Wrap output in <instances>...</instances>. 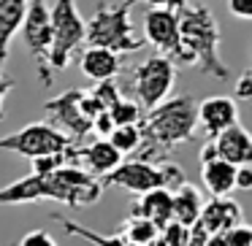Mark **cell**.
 Wrapping results in <instances>:
<instances>
[{
    "label": "cell",
    "mask_w": 252,
    "mask_h": 246,
    "mask_svg": "<svg viewBox=\"0 0 252 246\" xmlns=\"http://www.w3.org/2000/svg\"><path fill=\"white\" fill-rule=\"evenodd\" d=\"M187 230L190 227H185V224H179V222L171 219L168 224L160 227V244L163 246H185L187 244Z\"/></svg>",
    "instance_id": "26"
},
{
    "label": "cell",
    "mask_w": 252,
    "mask_h": 246,
    "mask_svg": "<svg viewBox=\"0 0 252 246\" xmlns=\"http://www.w3.org/2000/svg\"><path fill=\"white\" fill-rule=\"evenodd\" d=\"M87 92L93 95L95 103H98L103 111H109L111 106H114L117 100L122 98V89H120V84H117L114 79H109V82H95L93 87L87 89Z\"/></svg>",
    "instance_id": "24"
},
{
    "label": "cell",
    "mask_w": 252,
    "mask_h": 246,
    "mask_svg": "<svg viewBox=\"0 0 252 246\" xmlns=\"http://www.w3.org/2000/svg\"><path fill=\"white\" fill-rule=\"evenodd\" d=\"M176 73L179 68L171 62L168 55H152L147 60H141L130 71V92L133 100L141 106L144 111L155 109L158 103H163L165 98H171L176 87Z\"/></svg>",
    "instance_id": "6"
},
{
    "label": "cell",
    "mask_w": 252,
    "mask_h": 246,
    "mask_svg": "<svg viewBox=\"0 0 252 246\" xmlns=\"http://www.w3.org/2000/svg\"><path fill=\"white\" fill-rule=\"evenodd\" d=\"M109 143L122 157L136 154L138 146H141V125H114V130L109 136Z\"/></svg>",
    "instance_id": "22"
},
{
    "label": "cell",
    "mask_w": 252,
    "mask_h": 246,
    "mask_svg": "<svg viewBox=\"0 0 252 246\" xmlns=\"http://www.w3.org/2000/svg\"><path fill=\"white\" fill-rule=\"evenodd\" d=\"M79 71H82L84 79L90 82H109V79H117L122 71V57L114 55L111 49H103V46H87V49L79 55Z\"/></svg>",
    "instance_id": "13"
},
{
    "label": "cell",
    "mask_w": 252,
    "mask_h": 246,
    "mask_svg": "<svg viewBox=\"0 0 252 246\" xmlns=\"http://www.w3.org/2000/svg\"><path fill=\"white\" fill-rule=\"evenodd\" d=\"M52 19V52L49 65L52 71H65L73 55L87 44V19L79 14L76 0H55L49 6Z\"/></svg>",
    "instance_id": "5"
},
{
    "label": "cell",
    "mask_w": 252,
    "mask_h": 246,
    "mask_svg": "<svg viewBox=\"0 0 252 246\" xmlns=\"http://www.w3.org/2000/svg\"><path fill=\"white\" fill-rule=\"evenodd\" d=\"M100 197H103L100 179L76 165H60L52 173H30L8 187H0V206L57 200L68 208H87L95 206Z\"/></svg>",
    "instance_id": "1"
},
{
    "label": "cell",
    "mask_w": 252,
    "mask_h": 246,
    "mask_svg": "<svg viewBox=\"0 0 252 246\" xmlns=\"http://www.w3.org/2000/svg\"><path fill=\"white\" fill-rule=\"evenodd\" d=\"M120 233L125 235V241L130 246H149L160 238V227L155 222H149L147 217H127V222L120 227Z\"/></svg>",
    "instance_id": "21"
},
{
    "label": "cell",
    "mask_w": 252,
    "mask_h": 246,
    "mask_svg": "<svg viewBox=\"0 0 252 246\" xmlns=\"http://www.w3.org/2000/svg\"><path fill=\"white\" fill-rule=\"evenodd\" d=\"M198 133V100L192 95L165 98L155 109L144 111L141 119V146L136 157L160 165L171 160V152L192 141Z\"/></svg>",
    "instance_id": "2"
},
{
    "label": "cell",
    "mask_w": 252,
    "mask_h": 246,
    "mask_svg": "<svg viewBox=\"0 0 252 246\" xmlns=\"http://www.w3.org/2000/svg\"><path fill=\"white\" fill-rule=\"evenodd\" d=\"M241 222V206L233 200V197H212V200H203L201 217H198V224L212 233H222V230L233 227V224Z\"/></svg>",
    "instance_id": "15"
},
{
    "label": "cell",
    "mask_w": 252,
    "mask_h": 246,
    "mask_svg": "<svg viewBox=\"0 0 252 246\" xmlns=\"http://www.w3.org/2000/svg\"><path fill=\"white\" fill-rule=\"evenodd\" d=\"M44 111L49 114V125L65 133L73 143H84V138L93 133V119L82 111V89H65L63 95L46 100Z\"/></svg>",
    "instance_id": "9"
},
{
    "label": "cell",
    "mask_w": 252,
    "mask_h": 246,
    "mask_svg": "<svg viewBox=\"0 0 252 246\" xmlns=\"http://www.w3.org/2000/svg\"><path fill=\"white\" fill-rule=\"evenodd\" d=\"M111 130H114V119H111V114L109 111H100V114L93 119V133L98 138H109Z\"/></svg>",
    "instance_id": "31"
},
{
    "label": "cell",
    "mask_w": 252,
    "mask_h": 246,
    "mask_svg": "<svg viewBox=\"0 0 252 246\" xmlns=\"http://www.w3.org/2000/svg\"><path fill=\"white\" fill-rule=\"evenodd\" d=\"M233 176H236V165L225 163V160H212V163L201 165V181L209 190L212 197H225L233 192Z\"/></svg>",
    "instance_id": "19"
},
{
    "label": "cell",
    "mask_w": 252,
    "mask_h": 246,
    "mask_svg": "<svg viewBox=\"0 0 252 246\" xmlns=\"http://www.w3.org/2000/svg\"><path fill=\"white\" fill-rule=\"evenodd\" d=\"M217 146V157L230 165H252V133L241 125H230L217 138H212Z\"/></svg>",
    "instance_id": "14"
},
{
    "label": "cell",
    "mask_w": 252,
    "mask_h": 246,
    "mask_svg": "<svg viewBox=\"0 0 252 246\" xmlns=\"http://www.w3.org/2000/svg\"><path fill=\"white\" fill-rule=\"evenodd\" d=\"M68 143H73V141L65 133L57 130L55 125H49V122H33V125H28V127L14 130L11 136L0 138V149H3V152H14V154L28 157V160L65 152Z\"/></svg>",
    "instance_id": "8"
},
{
    "label": "cell",
    "mask_w": 252,
    "mask_h": 246,
    "mask_svg": "<svg viewBox=\"0 0 252 246\" xmlns=\"http://www.w3.org/2000/svg\"><path fill=\"white\" fill-rule=\"evenodd\" d=\"M109 114H111V119H114V125H141V119H144V109L136 100L125 98V95L111 106Z\"/></svg>",
    "instance_id": "23"
},
{
    "label": "cell",
    "mask_w": 252,
    "mask_h": 246,
    "mask_svg": "<svg viewBox=\"0 0 252 246\" xmlns=\"http://www.w3.org/2000/svg\"><path fill=\"white\" fill-rule=\"evenodd\" d=\"M201 208H203V195L195 184H182L179 190H174V200H171V219L185 227L198 222L201 217Z\"/></svg>",
    "instance_id": "18"
},
{
    "label": "cell",
    "mask_w": 252,
    "mask_h": 246,
    "mask_svg": "<svg viewBox=\"0 0 252 246\" xmlns=\"http://www.w3.org/2000/svg\"><path fill=\"white\" fill-rule=\"evenodd\" d=\"M141 35L160 55H168L174 49V44L179 41V14L165 11V8H149L144 14V33Z\"/></svg>",
    "instance_id": "12"
},
{
    "label": "cell",
    "mask_w": 252,
    "mask_h": 246,
    "mask_svg": "<svg viewBox=\"0 0 252 246\" xmlns=\"http://www.w3.org/2000/svg\"><path fill=\"white\" fill-rule=\"evenodd\" d=\"M225 246H252V224L241 219L239 224L225 230Z\"/></svg>",
    "instance_id": "27"
},
{
    "label": "cell",
    "mask_w": 252,
    "mask_h": 246,
    "mask_svg": "<svg viewBox=\"0 0 252 246\" xmlns=\"http://www.w3.org/2000/svg\"><path fill=\"white\" fill-rule=\"evenodd\" d=\"M30 163H33V173H52L55 168L65 165V154H63V152L44 154V157H35V160H30Z\"/></svg>",
    "instance_id": "29"
},
{
    "label": "cell",
    "mask_w": 252,
    "mask_h": 246,
    "mask_svg": "<svg viewBox=\"0 0 252 246\" xmlns=\"http://www.w3.org/2000/svg\"><path fill=\"white\" fill-rule=\"evenodd\" d=\"M55 222H57V224H63L68 235H76V238L87 241V244H93V246H130V244L125 241V235H122V233H117V235H100V233H93L90 227H84V224H79V222H73V219L63 217V214H55Z\"/></svg>",
    "instance_id": "20"
},
{
    "label": "cell",
    "mask_w": 252,
    "mask_h": 246,
    "mask_svg": "<svg viewBox=\"0 0 252 246\" xmlns=\"http://www.w3.org/2000/svg\"><path fill=\"white\" fill-rule=\"evenodd\" d=\"M19 246H57V241L49 230H30L19 238Z\"/></svg>",
    "instance_id": "30"
},
{
    "label": "cell",
    "mask_w": 252,
    "mask_h": 246,
    "mask_svg": "<svg viewBox=\"0 0 252 246\" xmlns=\"http://www.w3.org/2000/svg\"><path fill=\"white\" fill-rule=\"evenodd\" d=\"M233 190H252V165H236V176H233Z\"/></svg>",
    "instance_id": "33"
},
{
    "label": "cell",
    "mask_w": 252,
    "mask_h": 246,
    "mask_svg": "<svg viewBox=\"0 0 252 246\" xmlns=\"http://www.w3.org/2000/svg\"><path fill=\"white\" fill-rule=\"evenodd\" d=\"M158 168H160V181H163L165 190L174 192V190H179L182 184H187V173H185V168H182V165L165 160V163L158 165Z\"/></svg>",
    "instance_id": "25"
},
{
    "label": "cell",
    "mask_w": 252,
    "mask_h": 246,
    "mask_svg": "<svg viewBox=\"0 0 252 246\" xmlns=\"http://www.w3.org/2000/svg\"><path fill=\"white\" fill-rule=\"evenodd\" d=\"M149 3V8H165V11H182L187 0H144Z\"/></svg>",
    "instance_id": "36"
},
{
    "label": "cell",
    "mask_w": 252,
    "mask_h": 246,
    "mask_svg": "<svg viewBox=\"0 0 252 246\" xmlns=\"http://www.w3.org/2000/svg\"><path fill=\"white\" fill-rule=\"evenodd\" d=\"M103 187H120V190H127L133 195H144V192L155 190V187H163L160 181V168L147 160H122L111 173H106L100 179Z\"/></svg>",
    "instance_id": "10"
},
{
    "label": "cell",
    "mask_w": 252,
    "mask_h": 246,
    "mask_svg": "<svg viewBox=\"0 0 252 246\" xmlns=\"http://www.w3.org/2000/svg\"><path fill=\"white\" fill-rule=\"evenodd\" d=\"M22 41L28 52L33 55L35 73H38L41 87H49L55 82V71L49 65V52H52V19H49V3L46 0H28V14L19 27Z\"/></svg>",
    "instance_id": "7"
},
{
    "label": "cell",
    "mask_w": 252,
    "mask_h": 246,
    "mask_svg": "<svg viewBox=\"0 0 252 246\" xmlns=\"http://www.w3.org/2000/svg\"><path fill=\"white\" fill-rule=\"evenodd\" d=\"M176 14H179V41H185L192 49L198 68L206 76L217 79V82L230 79V68L220 60V41H222V35H220V25L212 17V11L185 3V8Z\"/></svg>",
    "instance_id": "3"
},
{
    "label": "cell",
    "mask_w": 252,
    "mask_h": 246,
    "mask_svg": "<svg viewBox=\"0 0 252 246\" xmlns=\"http://www.w3.org/2000/svg\"><path fill=\"white\" fill-rule=\"evenodd\" d=\"M233 100L252 109V68H247V71L233 82Z\"/></svg>",
    "instance_id": "28"
},
{
    "label": "cell",
    "mask_w": 252,
    "mask_h": 246,
    "mask_svg": "<svg viewBox=\"0 0 252 246\" xmlns=\"http://www.w3.org/2000/svg\"><path fill=\"white\" fill-rule=\"evenodd\" d=\"M138 0H122V3H100L95 14L87 19V44L111 49L114 55L125 57L144 49L147 41L136 33L130 19V6Z\"/></svg>",
    "instance_id": "4"
},
{
    "label": "cell",
    "mask_w": 252,
    "mask_h": 246,
    "mask_svg": "<svg viewBox=\"0 0 252 246\" xmlns=\"http://www.w3.org/2000/svg\"><path fill=\"white\" fill-rule=\"evenodd\" d=\"M225 3H228V11L233 14L236 19L252 22V0H225Z\"/></svg>",
    "instance_id": "32"
},
{
    "label": "cell",
    "mask_w": 252,
    "mask_h": 246,
    "mask_svg": "<svg viewBox=\"0 0 252 246\" xmlns=\"http://www.w3.org/2000/svg\"><path fill=\"white\" fill-rule=\"evenodd\" d=\"M230 125H239V103L233 98L212 95L198 103V127L206 133V138H217Z\"/></svg>",
    "instance_id": "11"
},
{
    "label": "cell",
    "mask_w": 252,
    "mask_h": 246,
    "mask_svg": "<svg viewBox=\"0 0 252 246\" xmlns=\"http://www.w3.org/2000/svg\"><path fill=\"white\" fill-rule=\"evenodd\" d=\"M28 14V0H0V73L11 55V41Z\"/></svg>",
    "instance_id": "16"
},
{
    "label": "cell",
    "mask_w": 252,
    "mask_h": 246,
    "mask_svg": "<svg viewBox=\"0 0 252 246\" xmlns=\"http://www.w3.org/2000/svg\"><path fill=\"white\" fill-rule=\"evenodd\" d=\"M198 160H201V165H203V163H212V160H217V146H214L212 138H209V141L201 146V152H198Z\"/></svg>",
    "instance_id": "37"
},
{
    "label": "cell",
    "mask_w": 252,
    "mask_h": 246,
    "mask_svg": "<svg viewBox=\"0 0 252 246\" xmlns=\"http://www.w3.org/2000/svg\"><path fill=\"white\" fill-rule=\"evenodd\" d=\"M14 87H17V82H14L11 76H3V73H0V122L6 119V98Z\"/></svg>",
    "instance_id": "34"
},
{
    "label": "cell",
    "mask_w": 252,
    "mask_h": 246,
    "mask_svg": "<svg viewBox=\"0 0 252 246\" xmlns=\"http://www.w3.org/2000/svg\"><path fill=\"white\" fill-rule=\"evenodd\" d=\"M209 241V233L201 227V224H190V230H187V244L185 246H206Z\"/></svg>",
    "instance_id": "35"
},
{
    "label": "cell",
    "mask_w": 252,
    "mask_h": 246,
    "mask_svg": "<svg viewBox=\"0 0 252 246\" xmlns=\"http://www.w3.org/2000/svg\"><path fill=\"white\" fill-rule=\"evenodd\" d=\"M171 200H174V192L165 187H155L130 203V217H147L149 222L163 227L171 222Z\"/></svg>",
    "instance_id": "17"
}]
</instances>
